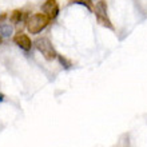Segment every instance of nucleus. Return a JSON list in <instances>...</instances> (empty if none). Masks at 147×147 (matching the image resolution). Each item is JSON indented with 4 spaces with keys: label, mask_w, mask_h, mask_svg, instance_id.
Instances as JSON below:
<instances>
[{
    "label": "nucleus",
    "mask_w": 147,
    "mask_h": 147,
    "mask_svg": "<svg viewBox=\"0 0 147 147\" xmlns=\"http://www.w3.org/2000/svg\"><path fill=\"white\" fill-rule=\"evenodd\" d=\"M13 34V27L8 23H0V36L1 38H9Z\"/></svg>",
    "instance_id": "obj_5"
},
{
    "label": "nucleus",
    "mask_w": 147,
    "mask_h": 147,
    "mask_svg": "<svg viewBox=\"0 0 147 147\" xmlns=\"http://www.w3.org/2000/svg\"><path fill=\"white\" fill-rule=\"evenodd\" d=\"M58 59H59V62H60V64H62L66 70H70L71 67H72V63H71L67 58H64L63 55H58Z\"/></svg>",
    "instance_id": "obj_9"
},
{
    "label": "nucleus",
    "mask_w": 147,
    "mask_h": 147,
    "mask_svg": "<svg viewBox=\"0 0 147 147\" xmlns=\"http://www.w3.org/2000/svg\"><path fill=\"white\" fill-rule=\"evenodd\" d=\"M96 16V20L98 23L100 24V26H103V27L109 28V30H114V26H112L111 20L109 19V16L107 15H95Z\"/></svg>",
    "instance_id": "obj_6"
},
{
    "label": "nucleus",
    "mask_w": 147,
    "mask_h": 147,
    "mask_svg": "<svg viewBox=\"0 0 147 147\" xmlns=\"http://www.w3.org/2000/svg\"><path fill=\"white\" fill-rule=\"evenodd\" d=\"M4 100V95H3V94H1V92H0V103H1V102H3Z\"/></svg>",
    "instance_id": "obj_12"
},
{
    "label": "nucleus",
    "mask_w": 147,
    "mask_h": 147,
    "mask_svg": "<svg viewBox=\"0 0 147 147\" xmlns=\"http://www.w3.org/2000/svg\"><path fill=\"white\" fill-rule=\"evenodd\" d=\"M0 44H1V36H0Z\"/></svg>",
    "instance_id": "obj_13"
},
{
    "label": "nucleus",
    "mask_w": 147,
    "mask_h": 147,
    "mask_svg": "<svg viewBox=\"0 0 147 147\" xmlns=\"http://www.w3.org/2000/svg\"><path fill=\"white\" fill-rule=\"evenodd\" d=\"M13 43H15V44L19 47V48H22L23 51H26V52H28V51L32 48L31 39L28 38V35H26V34H22V32L13 36Z\"/></svg>",
    "instance_id": "obj_4"
},
{
    "label": "nucleus",
    "mask_w": 147,
    "mask_h": 147,
    "mask_svg": "<svg viewBox=\"0 0 147 147\" xmlns=\"http://www.w3.org/2000/svg\"><path fill=\"white\" fill-rule=\"evenodd\" d=\"M72 3H75V4H80V5H84L88 11H91L92 8H91V5H90V3H87L86 0H72Z\"/></svg>",
    "instance_id": "obj_10"
},
{
    "label": "nucleus",
    "mask_w": 147,
    "mask_h": 147,
    "mask_svg": "<svg viewBox=\"0 0 147 147\" xmlns=\"http://www.w3.org/2000/svg\"><path fill=\"white\" fill-rule=\"evenodd\" d=\"M22 19H23V12L20 11V9H13L11 16H9L11 23L12 24H19L20 22H22Z\"/></svg>",
    "instance_id": "obj_8"
},
{
    "label": "nucleus",
    "mask_w": 147,
    "mask_h": 147,
    "mask_svg": "<svg viewBox=\"0 0 147 147\" xmlns=\"http://www.w3.org/2000/svg\"><path fill=\"white\" fill-rule=\"evenodd\" d=\"M95 15H107V4L105 0H99L95 5Z\"/></svg>",
    "instance_id": "obj_7"
},
{
    "label": "nucleus",
    "mask_w": 147,
    "mask_h": 147,
    "mask_svg": "<svg viewBox=\"0 0 147 147\" xmlns=\"http://www.w3.org/2000/svg\"><path fill=\"white\" fill-rule=\"evenodd\" d=\"M5 19H7V13H1L0 15V23H3Z\"/></svg>",
    "instance_id": "obj_11"
},
{
    "label": "nucleus",
    "mask_w": 147,
    "mask_h": 147,
    "mask_svg": "<svg viewBox=\"0 0 147 147\" xmlns=\"http://www.w3.org/2000/svg\"><path fill=\"white\" fill-rule=\"evenodd\" d=\"M26 23H27L28 32L32 35H38L43 30H46L47 26L50 24V18L43 12H36V13H32L28 16Z\"/></svg>",
    "instance_id": "obj_1"
},
{
    "label": "nucleus",
    "mask_w": 147,
    "mask_h": 147,
    "mask_svg": "<svg viewBox=\"0 0 147 147\" xmlns=\"http://www.w3.org/2000/svg\"><path fill=\"white\" fill-rule=\"evenodd\" d=\"M35 47L36 50L43 55V58L51 62V60H54V59L58 58V52L55 51L54 46H52V43L50 42V39L47 38H38L35 40Z\"/></svg>",
    "instance_id": "obj_2"
},
{
    "label": "nucleus",
    "mask_w": 147,
    "mask_h": 147,
    "mask_svg": "<svg viewBox=\"0 0 147 147\" xmlns=\"http://www.w3.org/2000/svg\"><path fill=\"white\" fill-rule=\"evenodd\" d=\"M42 11L43 13H46L50 20H54L56 16L59 15V4L56 0H46L42 4Z\"/></svg>",
    "instance_id": "obj_3"
}]
</instances>
